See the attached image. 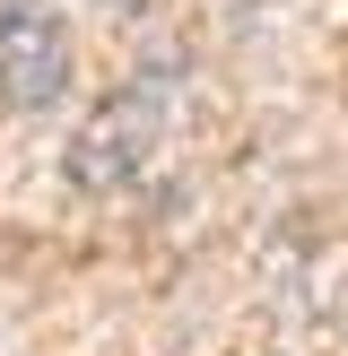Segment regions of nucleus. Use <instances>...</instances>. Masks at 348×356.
Returning <instances> with one entry per match:
<instances>
[{
    "mask_svg": "<svg viewBox=\"0 0 348 356\" xmlns=\"http://www.w3.org/2000/svg\"><path fill=\"white\" fill-rule=\"evenodd\" d=\"M70 87V26L52 0H0V104L44 113Z\"/></svg>",
    "mask_w": 348,
    "mask_h": 356,
    "instance_id": "2",
    "label": "nucleus"
},
{
    "mask_svg": "<svg viewBox=\"0 0 348 356\" xmlns=\"http://www.w3.org/2000/svg\"><path fill=\"white\" fill-rule=\"evenodd\" d=\"M157 139H166V70L113 87V96L79 122V139H70V183L79 191H122L139 165H148Z\"/></svg>",
    "mask_w": 348,
    "mask_h": 356,
    "instance_id": "1",
    "label": "nucleus"
}]
</instances>
